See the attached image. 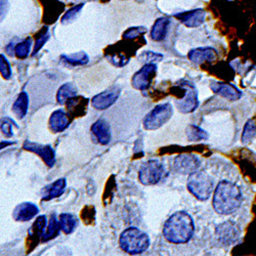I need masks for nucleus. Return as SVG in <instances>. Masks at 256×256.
<instances>
[{"label": "nucleus", "instance_id": "obj_27", "mask_svg": "<svg viewBox=\"0 0 256 256\" xmlns=\"http://www.w3.org/2000/svg\"><path fill=\"white\" fill-rule=\"evenodd\" d=\"M60 230V222L56 220V214H52L50 222H48V228L46 232H44V236H42V242H48V241L54 239L56 237L58 236Z\"/></svg>", "mask_w": 256, "mask_h": 256}, {"label": "nucleus", "instance_id": "obj_12", "mask_svg": "<svg viewBox=\"0 0 256 256\" xmlns=\"http://www.w3.org/2000/svg\"><path fill=\"white\" fill-rule=\"evenodd\" d=\"M120 96V88H114L104 90L92 100V104L96 110H106L113 106Z\"/></svg>", "mask_w": 256, "mask_h": 256}, {"label": "nucleus", "instance_id": "obj_9", "mask_svg": "<svg viewBox=\"0 0 256 256\" xmlns=\"http://www.w3.org/2000/svg\"><path fill=\"white\" fill-rule=\"evenodd\" d=\"M201 165L200 160L193 154H182L174 159V168L176 172L188 176L195 172Z\"/></svg>", "mask_w": 256, "mask_h": 256}, {"label": "nucleus", "instance_id": "obj_36", "mask_svg": "<svg viewBox=\"0 0 256 256\" xmlns=\"http://www.w3.org/2000/svg\"><path fill=\"white\" fill-rule=\"evenodd\" d=\"M48 38H50V34L48 33V31H46L44 34H42V35L37 39L36 46H35V48H34V50H33V52H32V56H35V54L41 50V48L44 46V44L48 41Z\"/></svg>", "mask_w": 256, "mask_h": 256}, {"label": "nucleus", "instance_id": "obj_1", "mask_svg": "<svg viewBox=\"0 0 256 256\" xmlns=\"http://www.w3.org/2000/svg\"><path fill=\"white\" fill-rule=\"evenodd\" d=\"M195 224L193 218L186 211H178L170 216L163 226L165 239L174 244H184L193 238Z\"/></svg>", "mask_w": 256, "mask_h": 256}, {"label": "nucleus", "instance_id": "obj_16", "mask_svg": "<svg viewBox=\"0 0 256 256\" xmlns=\"http://www.w3.org/2000/svg\"><path fill=\"white\" fill-rule=\"evenodd\" d=\"M70 123H71L70 115L66 112H64L62 110L54 111L50 115V121H48L50 130L54 134H58L67 130V127L70 125Z\"/></svg>", "mask_w": 256, "mask_h": 256}, {"label": "nucleus", "instance_id": "obj_29", "mask_svg": "<svg viewBox=\"0 0 256 256\" xmlns=\"http://www.w3.org/2000/svg\"><path fill=\"white\" fill-rule=\"evenodd\" d=\"M32 46V39L31 38H26L24 41L20 42L16 46H14V54L18 58H26L31 50Z\"/></svg>", "mask_w": 256, "mask_h": 256}, {"label": "nucleus", "instance_id": "obj_34", "mask_svg": "<svg viewBox=\"0 0 256 256\" xmlns=\"http://www.w3.org/2000/svg\"><path fill=\"white\" fill-rule=\"evenodd\" d=\"M144 33H146V28L132 27L130 29H128L127 31H125V33L123 34V38L124 39H134L138 36H140V34H144Z\"/></svg>", "mask_w": 256, "mask_h": 256}, {"label": "nucleus", "instance_id": "obj_4", "mask_svg": "<svg viewBox=\"0 0 256 256\" xmlns=\"http://www.w3.org/2000/svg\"><path fill=\"white\" fill-rule=\"evenodd\" d=\"M186 186L190 194H193L200 201L209 199L214 188L212 178L205 170H196L195 172L190 174Z\"/></svg>", "mask_w": 256, "mask_h": 256}, {"label": "nucleus", "instance_id": "obj_2", "mask_svg": "<svg viewBox=\"0 0 256 256\" xmlns=\"http://www.w3.org/2000/svg\"><path fill=\"white\" fill-rule=\"evenodd\" d=\"M243 201L242 190L236 184L222 180L213 195V207L222 216H230L240 208Z\"/></svg>", "mask_w": 256, "mask_h": 256}, {"label": "nucleus", "instance_id": "obj_19", "mask_svg": "<svg viewBox=\"0 0 256 256\" xmlns=\"http://www.w3.org/2000/svg\"><path fill=\"white\" fill-rule=\"evenodd\" d=\"M67 186V182L65 178H58L54 182L46 186L41 192L42 201H50L56 199L64 194Z\"/></svg>", "mask_w": 256, "mask_h": 256}, {"label": "nucleus", "instance_id": "obj_25", "mask_svg": "<svg viewBox=\"0 0 256 256\" xmlns=\"http://www.w3.org/2000/svg\"><path fill=\"white\" fill-rule=\"evenodd\" d=\"M58 222H60V230L64 234H72L77 228L78 220L75 216L71 214V213H62L60 216Z\"/></svg>", "mask_w": 256, "mask_h": 256}, {"label": "nucleus", "instance_id": "obj_18", "mask_svg": "<svg viewBox=\"0 0 256 256\" xmlns=\"http://www.w3.org/2000/svg\"><path fill=\"white\" fill-rule=\"evenodd\" d=\"M188 56L190 62L197 64V65H201L205 62L214 60L218 58V52L212 48H199L192 50Z\"/></svg>", "mask_w": 256, "mask_h": 256}, {"label": "nucleus", "instance_id": "obj_14", "mask_svg": "<svg viewBox=\"0 0 256 256\" xmlns=\"http://www.w3.org/2000/svg\"><path fill=\"white\" fill-rule=\"evenodd\" d=\"M39 213V208L36 204L31 202H24L18 205L14 212L12 218L16 222H29Z\"/></svg>", "mask_w": 256, "mask_h": 256}, {"label": "nucleus", "instance_id": "obj_20", "mask_svg": "<svg viewBox=\"0 0 256 256\" xmlns=\"http://www.w3.org/2000/svg\"><path fill=\"white\" fill-rule=\"evenodd\" d=\"M46 226V216H38L37 220L32 224V226L30 228L29 232H28L30 244H34V246L36 244H38L40 238H42V236H44Z\"/></svg>", "mask_w": 256, "mask_h": 256}, {"label": "nucleus", "instance_id": "obj_5", "mask_svg": "<svg viewBox=\"0 0 256 256\" xmlns=\"http://www.w3.org/2000/svg\"><path fill=\"white\" fill-rule=\"evenodd\" d=\"M174 115L172 106L165 102L157 104L144 119V127L146 130H157L162 127Z\"/></svg>", "mask_w": 256, "mask_h": 256}, {"label": "nucleus", "instance_id": "obj_31", "mask_svg": "<svg viewBox=\"0 0 256 256\" xmlns=\"http://www.w3.org/2000/svg\"><path fill=\"white\" fill-rule=\"evenodd\" d=\"M81 218L85 224H94V220L96 218V209L92 206H86L82 210Z\"/></svg>", "mask_w": 256, "mask_h": 256}, {"label": "nucleus", "instance_id": "obj_35", "mask_svg": "<svg viewBox=\"0 0 256 256\" xmlns=\"http://www.w3.org/2000/svg\"><path fill=\"white\" fill-rule=\"evenodd\" d=\"M12 125H16L14 122H12L8 118L4 119V122L2 124V134L8 138L12 136L14 132H12Z\"/></svg>", "mask_w": 256, "mask_h": 256}, {"label": "nucleus", "instance_id": "obj_6", "mask_svg": "<svg viewBox=\"0 0 256 256\" xmlns=\"http://www.w3.org/2000/svg\"><path fill=\"white\" fill-rule=\"evenodd\" d=\"M166 174L164 165L158 160L144 162L140 169L138 178L144 186L157 184Z\"/></svg>", "mask_w": 256, "mask_h": 256}, {"label": "nucleus", "instance_id": "obj_22", "mask_svg": "<svg viewBox=\"0 0 256 256\" xmlns=\"http://www.w3.org/2000/svg\"><path fill=\"white\" fill-rule=\"evenodd\" d=\"M28 109H29L28 94L25 92H22L18 94V98L12 104V111L18 119H23L27 115Z\"/></svg>", "mask_w": 256, "mask_h": 256}, {"label": "nucleus", "instance_id": "obj_33", "mask_svg": "<svg viewBox=\"0 0 256 256\" xmlns=\"http://www.w3.org/2000/svg\"><path fill=\"white\" fill-rule=\"evenodd\" d=\"M83 4H79L76 6L74 8H72L70 10H68L66 12V14L62 18V24H66V23H71L72 20H74L78 14V12L81 10Z\"/></svg>", "mask_w": 256, "mask_h": 256}, {"label": "nucleus", "instance_id": "obj_37", "mask_svg": "<svg viewBox=\"0 0 256 256\" xmlns=\"http://www.w3.org/2000/svg\"><path fill=\"white\" fill-rule=\"evenodd\" d=\"M142 58L146 62H159L163 58V56L160 54L152 52H146L142 54Z\"/></svg>", "mask_w": 256, "mask_h": 256}, {"label": "nucleus", "instance_id": "obj_30", "mask_svg": "<svg viewBox=\"0 0 256 256\" xmlns=\"http://www.w3.org/2000/svg\"><path fill=\"white\" fill-rule=\"evenodd\" d=\"M256 136V126L254 120H248L244 126L243 134H242V142L249 144Z\"/></svg>", "mask_w": 256, "mask_h": 256}, {"label": "nucleus", "instance_id": "obj_15", "mask_svg": "<svg viewBox=\"0 0 256 256\" xmlns=\"http://www.w3.org/2000/svg\"><path fill=\"white\" fill-rule=\"evenodd\" d=\"M205 16L206 12L200 8L176 14V18L188 28H197L201 26L204 23Z\"/></svg>", "mask_w": 256, "mask_h": 256}, {"label": "nucleus", "instance_id": "obj_11", "mask_svg": "<svg viewBox=\"0 0 256 256\" xmlns=\"http://www.w3.org/2000/svg\"><path fill=\"white\" fill-rule=\"evenodd\" d=\"M216 236L224 245H230L240 237V230L232 222H224L216 228Z\"/></svg>", "mask_w": 256, "mask_h": 256}, {"label": "nucleus", "instance_id": "obj_10", "mask_svg": "<svg viewBox=\"0 0 256 256\" xmlns=\"http://www.w3.org/2000/svg\"><path fill=\"white\" fill-rule=\"evenodd\" d=\"M23 148L26 151L35 153L36 155L40 156L42 160L48 167H52L56 164V153L50 144H40L36 142H32L29 140H26L23 144Z\"/></svg>", "mask_w": 256, "mask_h": 256}, {"label": "nucleus", "instance_id": "obj_38", "mask_svg": "<svg viewBox=\"0 0 256 256\" xmlns=\"http://www.w3.org/2000/svg\"><path fill=\"white\" fill-rule=\"evenodd\" d=\"M16 144L14 142H2V148H4V146H8V144Z\"/></svg>", "mask_w": 256, "mask_h": 256}, {"label": "nucleus", "instance_id": "obj_21", "mask_svg": "<svg viewBox=\"0 0 256 256\" xmlns=\"http://www.w3.org/2000/svg\"><path fill=\"white\" fill-rule=\"evenodd\" d=\"M88 100L83 96H74L67 100V108L74 116H83L88 109Z\"/></svg>", "mask_w": 256, "mask_h": 256}, {"label": "nucleus", "instance_id": "obj_24", "mask_svg": "<svg viewBox=\"0 0 256 256\" xmlns=\"http://www.w3.org/2000/svg\"><path fill=\"white\" fill-rule=\"evenodd\" d=\"M170 24V20L167 18H160L156 20L151 32V38L154 41H162L166 35Z\"/></svg>", "mask_w": 256, "mask_h": 256}, {"label": "nucleus", "instance_id": "obj_3", "mask_svg": "<svg viewBox=\"0 0 256 256\" xmlns=\"http://www.w3.org/2000/svg\"><path fill=\"white\" fill-rule=\"evenodd\" d=\"M119 244L121 249L132 255L140 254L150 246V238L148 234L138 228L130 226L121 234Z\"/></svg>", "mask_w": 256, "mask_h": 256}, {"label": "nucleus", "instance_id": "obj_28", "mask_svg": "<svg viewBox=\"0 0 256 256\" xmlns=\"http://www.w3.org/2000/svg\"><path fill=\"white\" fill-rule=\"evenodd\" d=\"M186 136L188 140L190 142H199L208 138V134L205 130H203L202 128L196 125L188 126L186 130Z\"/></svg>", "mask_w": 256, "mask_h": 256}, {"label": "nucleus", "instance_id": "obj_26", "mask_svg": "<svg viewBox=\"0 0 256 256\" xmlns=\"http://www.w3.org/2000/svg\"><path fill=\"white\" fill-rule=\"evenodd\" d=\"M60 60L71 66H83V65H86L88 62V56L83 52L73 54L70 56L62 54L60 56Z\"/></svg>", "mask_w": 256, "mask_h": 256}, {"label": "nucleus", "instance_id": "obj_7", "mask_svg": "<svg viewBox=\"0 0 256 256\" xmlns=\"http://www.w3.org/2000/svg\"><path fill=\"white\" fill-rule=\"evenodd\" d=\"M184 90V94L182 98L176 100L178 110L182 114H188L194 112L199 106L198 92L193 84L188 81H182L180 83Z\"/></svg>", "mask_w": 256, "mask_h": 256}, {"label": "nucleus", "instance_id": "obj_8", "mask_svg": "<svg viewBox=\"0 0 256 256\" xmlns=\"http://www.w3.org/2000/svg\"><path fill=\"white\" fill-rule=\"evenodd\" d=\"M157 65L154 62H146L132 77V86L138 90H146L151 86L157 73Z\"/></svg>", "mask_w": 256, "mask_h": 256}, {"label": "nucleus", "instance_id": "obj_17", "mask_svg": "<svg viewBox=\"0 0 256 256\" xmlns=\"http://www.w3.org/2000/svg\"><path fill=\"white\" fill-rule=\"evenodd\" d=\"M92 132L100 144H108L111 142L112 134L109 123L104 119H100L92 126Z\"/></svg>", "mask_w": 256, "mask_h": 256}, {"label": "nucleus", "instance_id": "obj_32", "mask_svg": "<svg viewBox=\"0 0 256 256\" xmlns=\"http://www.w3.org/2000/svg\"><path fill=\"white\" fill-rule=\"evenodd\" d=\"M0 72H2V75L6 80L10 79V77H12L10 65L4 54L0 56Z\"/></svg>", "mask_w": 256, "mask_h": 256}, {"label": "nucleus", "instance_id": "obj_13", "mask_svg": "<svg viewBox=\"0 0 256 256\" xmlns=\"http://www.w3.org/2000/svg\"><path fill=\"white\" fill-rule=\"evenodd\" d=\"M210 88L212 90L213 92H216V94L230 100L234 102L241 98L242 92L232 84L228 83H224V82H212L210 84Z\"/></svg>", "mask_w": 256, "mask_h": 256}, {"label": "nucleus", "instance_id": "obj_23", "mask_svg": "<svg viewBox=\"0 0 256 256\" xmlns=\"http://www.w3.org/2000/svg\"><path fill=\"white\" fill-rule=\"evenodd\" d=\"M77 88L75 86V84L72 82L65 83L64 85L58 88V94H56V100L60 104H65L67 100L70 98H74L77 96Z\"/></svg>", "mask_w": 256, "mask_h": 256}]
</instances>
